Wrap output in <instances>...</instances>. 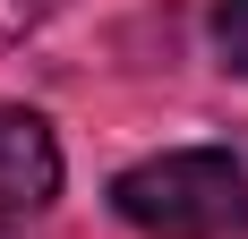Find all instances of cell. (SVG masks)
I'll list each match as a JSON object with an SVG mask.
<instances>
[{
	"instance_id": "obj_1",
	"label": "cell",
	"mask_w": 248,
	"mask_h": 239,
	"mask_svg": "<svg viewBox=\"0 0 248 239\" xmlns=\"http://www.w3.org/2000/svg\"><path fill=\"white\" fill-rule=\"evenodd\" d=\"M111 214L137 239H248V163L231 145H171L111 179Z\"/></svg>"
},
{
	"instance_id": "obj_2",
	"label": "cell",
	"mask_w": 248,
	"mask_h": 239,
	"mask_svg": "<svg viewBox=\"0 0 248 239\" xmlns=\"http://www.w3.org/2000/svg\"><path fill=\"white\" fill-rule=\"evenodd\" d=\"M51 196H60V137H51V120L26 111V103H0V231L51 214Z\"/></svg>"
},
{
	"instance_id": "obj_3",
	"label": "cell",
	"mask_w": 248,
	"mask_h": 239,
	"mask_svg": "<svg viewBox=\"0 0 248 239\" xmlns=\"http://www.w3.org/2000/svg\"><path fill=\"white\" fill-rule=\"evenodd\" d=\"M205 34H214V60H223L231 77H248V0H214Z\"/></svg>"
},
{
	"instance_id": "obj_4",
	"label": "cell",
	"mask_w": 248,
	"mask_h": 239,
	"mask_svg": "<svg viewBox=\"0 0 248 239\" xmlns=\"http://www.w3.org/2000/svg\"><path fill=\"white\" fill-rule=\"evenodd\" d=\"M69 0H0V51H17V43H34L51 17H60Z\"/></svg>"
}]
</instances>
